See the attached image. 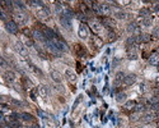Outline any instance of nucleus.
Returning a JSON list of instances; mask_svg holds the SVG:
<instances>
[{
	"instance_id": "obj_1",
	"label": "nucleus",
	"mask_w": 159,
	"mask_h": 128,
	"mask_svg": "<svg viewBox=\"0 0 159 128\" xmlns=\"http://www.w3.org/2000/svg\"><path fill=\"white\" fill-rule=\"evenodd\" d=\"M50 41L52 42L54 46L57 50H60V51H67V50H69V47H67V45H66V42L62 40V38H60V37H56V38H54V40H50Z\"/></svg>"
},
{
	"instance_id": "obj_2",
	"label": "nucleus",
	"mask_w": 159,
	"mask_h": 128,
	"mask_svg": "<svg viewBox=\"0 0 159 128\" xmlns=\"http://www.w3.org/2000/svg\"><path fill=\"white\" fill-rule=\"evenodd\" d=\"M14 47H15V50L18 51V54H20V57H23V58H28V50L26 49V46H24V44L22 42V41H17L15 42V45H14Z\"/></svg>"
},
{
	"instance_id": "obj_3",
	"label": "nucleus",
	"mask_w": 159,
	"mask_h": 128,
	"mask_svg": "<svg viewBox=\"0 0 159 128\" xmlns=\"http://www.w3.org/2000/svg\"><path fill=\"white\" fill-rule=\"evenodd\" d=\"M32 37L35 38V40H37V41H41V42H46L47 41V38H46V36L43 35V32L42 31H39V30H37V28H35V30H32Z\"/></svg>"
},
{
	"instance_id": "obj_4",
	"label": "nucleus",
	"mask_w": 159,
	"mask_h": 128,
	"mask_svg": "<svg viewBox=\"0 0 159 128\" xmlns=\"http://www.w3.org/2000/svg\"><path fill=\"white\" fill-rule=\"evenodd\" d=\"M5 28H7V31L9 33H12V35H17L18 33V24L13 21H9L8 23H5Z\"/></svg>"
},
{
	"instance_id": "obj_5",
	"label": "nucleus",
	"mask_w": 159,
	"mask_h": 128,
	"mask_svg": "<svg viewBox=\"0 0 159 128\" xmlns=\"http://www.w3.org/2000/svg\"><path fill=\"white\" fill-rule=\"evenodd\" d=\"M90 28L93 30L94 33H97V35H99V33L102 32V30H103V26H102V23H99V22L97 21H90Z\"/></svg>"
},
{
	"instance_id": "obj_6",
	"label": "nucleus",
	"mask_w": 159,
	"mask_h": 128,
	"mask_svg": "<svg viewBox=\"0 0 159 128\" xmlns=\"http://www.w3.org/2000/svg\"><path fill=\"white\" fill-rule=\"evenodd\" d=\"M14 19H15V23L20 24V26H24L27 23V15L22 14V13H15L14 14Z\"/></svg>"
},
{
	"instance_id": "obj_7",
	"label": "nucleus",
	"mask_w": 159,
	"mask_h": 128,
	"mask_svg": "<svg viewBox=\"0 0 159 128\" xmlns=\"http://www.w3.org/2000/svg\"><path fill=\"white\" fill-rule=\"evenodd\" d=\"M42 32H43V35L46 36V38L47 40H54V38H56V37H59L56 33L51 30V28H48V27H43L42 28Z\"/></svg>"
},
{
	"instance_id": "obj_8",
	"label": "nucleus",
	"mask_w": 159,
	"mask_h": 128,
	"mask_svg": "<svg viewBox=\"0 0 159 128\" xmlns=\"http://www.w3.org/2000/svg\"><path fill=\"white\" fill-rule=\"evenodd\" d=\"M102 26L103 27H108V28H113V27L116 26V22L113 21V19H111L110 17H104L103 19H102Z\"/></svg>"
},
{
	"instance_id": "obj_9",
	"label": "nucleus",
	"mask_w": 159,
	"mask_h": 128,
	"mask_svg": "<svg viewBox=\"0 0 159 128\" xmlns=\"http://www.w3.org/2000/svg\"><path fill=\"white\" fill-rule=\"evenodd\" d=\"M135 82H136V74L131 73V74L125 76V78H123V83H125L126 86H131V85H134Z\"/></svg>"
},
{
	"instance_id": "obj_10",
	"label": "nucleus",
	"mask_w": 159,
	"mask_h": 128,
	"mask_svg": "<svg viewBox=\"0 0 159 128\" xmlns=\"http://www.w3.org/2000/svg\"><path fill=\"white\" fill-rule=\"evenodd\" d=\"M123 78H125V73H123V72H117L116 77H115V81H113V86H115V87L120 86L121 83L123 82Z\"/></svg>"
},
{
	"instance_id": "obj_11",
	"label": "nucleus",
	"mask_w": 159,
	"mask_h": 128,
	"mask_svg": "<svg viewBox=\"0 0 159 128\" xmlns=\"http://www.w3.org/2000/svg\"><path fill=\"white\" fill-rule=\"evenodd\" d=\"M101 10H102V15H106V17H108L112 13V9L107 3H101Z\"/></svg>"
},
{
	"instance_id": "obj_12",
	"label": "nucleus",
	"mask_w": 159,
	"mask_h": 128,
	"mask_svg": "<svg viewBox=\"0 0 159 128\" xmlns=\"http://www.w3.org/2000/svg\"><path fill=\"white\" fill-rule=\"evenodd\" d=\"M50 76H51V78H52V81H55L56 83H61L62 82V76H61V73H59L57 70H51Z\"/></svg>"
},
{
	"instance_id": "obj_13",
	"label": "nucleus",
	"mask_w": 159,
	"mask_h": 128,
	"mask_svg": "<svg viewBox=\"0 0 159 128\" xmlns=\"http://www.w3.org/2000/svg\"><path fill=\"white\" fill-rule=\"evenodd\" d=\"M60 23H61V26H64L66 30H71V21L67 19L64 14L60 15Z\"/></svg>"
},
{
	"instance_id": "obj_14",
	"label": "nucleus",
	"mask_w": 159,
	"mask_h": 128,
	"mask_svg": "<svg viewBox=\"0 0 159 128\" xmlns=\"http://www.w3.org/2000/svg\"><path fill=\"white\" fill-rule=\"evenodd\" d=\"M78 35L80 38H87L88 37V28L83 23L79 26V30H78Z\"/></svg>"
},
{
	"instance_id": "obj_15",
	"label": "nucleus",
	"mask_w": 159,
	"mask_h": 128,
	"mask_svg": "<svg viewBox=\"0 0 159 128\" xmlns=\"http://www.w3.org/2000/svg\"><path fill=\"white\" fill-rule=\"evenodd\" d=\"M65 74H66L67 80H69L70 82H75V81H76V74L74 73V70H73L71 68H67V69L65 70Z\"/></svg>"
},
{
	"instance_id": "obj_16",
	"label": "nucleus",
	"mask_w": 159,
	"mask_h": 128,
	"mask_svg": "<svg viewBox=\"0 0 159 128\" xmlns=\"http://www.w3.org/2000/svg\"><path fill=\"white\" fill-rule=\"evenodd\" d=\"M38 91H39V95H41V97H43L45 100L48 97V87H47V86L41 85V86H39V88H38Z\"/></svg>"
},
{
	"instance_id": "obj_17",
	"label": "nucleus",
	"mask_w": 159,
	"mask_h": 128,
	"mask_svg": "<svg viewBox=\"0 0 159 128\" xmlns=\"http://www.w3.org/2000/svg\"><path fill=\"white\" fill-rule=\"evenodd\" d=\"M149 63L151 65H158L159 64V54L158 53H153L149 57Z\"/></svg>"
},
{
	"instance_id": "obj_18",
	"label": "nucleus",
	"mask_w": 159,
	"mask_h": 128,
	"mask_svg": "<svg viewBox=\"0 0 159 128\" xmlns=\"http://www.w3.org/2000/svg\"><path fill=\"white\" fill-rule=\"evenodd\" d=\"M4 77H5V80H7L8 82H14L15 81V73L12 70H7L4 73Z\"/></svg>"
},
{
	"instance_id": "obj_19",
	"label": "nucleus",
	"mask_w": 159,
	"mask_h": 128,
	"mask_svg": "<svg viewBox=\"0 0 159 128\" xmlns=\"http://www.w3.org/2000/svg\"><path fill=\"white\" fill-rule=\"evenodd\" d=\"M113 14H115V17H116V18L117 19H125V18H126V13H125V12H122V10H120V9H113Z\"/></svg>"
},
{
	"instance_id": "obj_20",
	"label": "nucleus",
	"mask_w": 159,
	"mask_h": 128,
	"mask_svg": "<svg viewBox=\"0 0 159 128\" xmlns=\"http://www.w3.org/2000/svg\"><path fill=\"white\" fill-rule=\"evenodd\" d=\"M154 118H155V114L154 113H145L144 116H143V120L145 122V123H151Z\"/></svg>"
},
{
	"instance_id": "obj_21",
	"label": "nucleus",
	"mask_w": 159,
	"mask_h": 128,
	"mask_svg": "<svg viewBox=\"0 0 159 128\" xmlns=\"http://www.w3.org/2000/svg\"><path fill=\"white\" fill-rule=\"evenodd\" d=\"M139 15H140L143 19H146V18H149V17H150V10L148 9V8H143V9H140Z\"/></svg>"
},
{
	"instance_id": "obj_22",
	"label": "nucleus",
	"mask_w": 159,
	"mask_h": 128,
	"mask_svg": "<svg viewBox=\"0 0 159 128\" xmlns=\"http://www.w3.org/2000/svg\"><path fill=\"white\" fill-rule=\"evenodd\" d=\"M92 9H93V12L97 14V15H102L101 4H98V3H92Z\"/></svg>"
},
{
	"instance_id": "obj_23",
	"label": "nucleus",
	"mask_w": 159,
	"mask_h": 128,
	"mask_svg": "<svg viewBox=\"0 0 159 128\" xmlns=\"http://www.w3.org/2000/svg\"><path fill=\"white\" fill-rule=\"evenodd\" d=\"M126 93H125V92H118L117 93V95H116V101L117 103H125V100H126Z\"/></svg>"
},
{
	"instance_id": "obj_24",
	"label": "nucleus",
	"mask_w": 159,
	"mask_h": 128,
	"mask_svg": "<svg viewBox=\"0 0 159 128\" xmlns=\"http://www.w3.org/2000/svg\"><path fill=\"white\" fill-rule=\"evenodd\" d=\"M135 106H136V103L134 101V100H129V101L125 103V109H126V110L135 109Z\"/></svg>"
},
{
	"instance_id": "obj_25",
	"label": "nucleus",
	"mask_w": 159,
	"mask_h": 128,
	"mask_svg": "<svg viewBox=\"0 0 159 128\" xmlns=\"http://www.w3.org/2000/svg\"><path fill=\"white\" fill-rule=\"evenodd\" d=\"M20 118L26 120V122H32L33 120V115L29 113H20Z\"/></svg>"
},
{
	"instance_id": "obj_26",
	"label": "nucleus",
	"mask_w": 159,
	"mask_h": 128,
	"mask_svg": "<svg viewBox=\"0 0 159 128\" xmlns=\"http://www.w3.org/2000/svg\"><path fill=\"white\" fill-rule=\"evenodd\" d=\"M8 126H10L12 128H20V124H19V122L17 119H10L8 122Z\"/></svg>"
},
{
	"instance_id": "obj_27",
	"label": "nucleus",
	"mask_w": 159,
	"mask_h": 128,
	"mask_svg": "<svg viewBox=\"0 0 159 128\" xmlns=\"http://www.w3.org/2000/svg\"><path fill=\"white\" fill-rule=\"evenodd\" d=\"M55 10H56V13H57L59 15L64 14V9H62V7H61L60 3H55Z\"/></svg>"
},
{
	"instance_id": "obj_28",
	"label": "nucleus",
	"mask_w": 159,
	"mask_h": 128,
	"mask_svg": "<svg viewBox=\"0 0 159 128\" xmlns=\"http://www.w3.org/2000/svg\"><path fill=\"white\" fill-rule=\"evenodd\" d=\"M151 40L150 35H148V33H141V41L143 42H149Z\"/></svg>"
},
{
	"instance_id": "obj_29",
	"label": "nucleus",
	"mask_w": 159,
	"mask_h": 128,
	"mask_svg": "<svg viewBox=\"0 0 159 128\" xmlns=\"http://www.w3.org/2000/svg\"><path fill=\"white\" fill-rule=\"evenodd\" d=\"M117 40V35L115 32H108V41L110 42H113V41H116Z\"/></svg>"
},
{
	"instance_id": "obj_30",
	"label": "nucleus",
	"mask_w": 159,
	"mask_h": 128,
	"mask_svg": "<svg viewBox=\"0 0 159 128\" xmlns=\"http://www.w3.org/2000/svg\"><path fill=\"white\" fill-rule=\"evenodd\" d=\"M31 68H32V70H33V72H35V73H37L38 76H41V77L43 76V73H42V70H41V69H38V68H37V67H36V65H33V64H31Z\"/></svg>"
},
{
	"instance_id": "obj_31",
	"label": "nucleus",
	"mask_w": 159,
	"mask_h": 128,
	"mask_svg": "<svg viewBox=\"0 0 159 128\" xmlns=\"http://www.w3.org/2000/svg\"><path fill=\"white\" fill-rule=\"evenodd\" d=\"M13 4H14V5H15V7L18 8V9H22V10H23V9L26 8V5H24V3H23V1H13Z\"/></svg>"
},
{
	"instance_id": "obj_32",
	"label": "nucleus",
	"mask_w": 159,
	"mask_h": 128,
	"mask_svg": "<svg viewBox=\"0 0 159 128\" xmlns=\"http://www.w3.org/2000/svg\"><path fill=\"white\" fill-rule=\"evenodd\" d=\"M141 26H144V27H150V26H151V19H150V18L143 19V22H141Z\"/></svg>"
},
{
	"instance_id": "obj_33",
	"label": "nucleus",
	"mask_w": 159,
	"mask_h": 128,
	"mask_svg": "<svg viewBox=\"0 0 159 128\" xmlns=\"http://www.w3.org/2000/svg\"><path fill=\"white\" fill-rule=\"evenodd\" d=\"M22 40H23V42L26 44L27 46H35V45H33V42H32V41H31L28 37H26V36H23V37H22Z\"/></svg>"
},
{
	"instance_id": "obj_34",
	"label": "nucleus",
	"mask_w": 159,
	"mask_h": 128,
	"mask_svg": "<svg viewBox=\"0 0 159 128\" xmlns=\"http://www.w3.org/2000/svg\"><path fill=\"white\" fill-rule=\"evenodd\" d=\"M149 104H150V106H151V105H155V104H159V99H158L157 96L150 97V99H149Z\"/></svg>"
},
{
	"instance_id": "obj_35",
	"label": "nucleus",
	"mask_w": 159,
	"mask_h": 128,
	"mask_svg": "<svg viewBox=\"0 0 159 128\" xmlns=\"http://www.w3.org/2000/svg\"><path fill=\"white\" fill-rule=\"evenodd\" d=\"M93 42L95 44V45H97V47H101L102 46V40H101V38L99 37H93Z\"/></svg>"
},
{
	"instance_id": "obj_36",
	"label": "nucleus",
	"mask_w": 159,
	"mask_h": 128,
	"mask_svg": "<svg viewBox=\"0 0 159 128\" xmlns=\"http://www.w3.org/2000/svg\"><path fill=\"white\" fill-rule=\"evenodd\" d=\"M23 36H26V37L33 36V35H32V31H31L29 28H24V30H23Z\"/></svg>"
},
{
	"instance_id": "obj_37",
	"label": "nucleus",
	"mask_w": 159,
	"mask_h": 128,
	"mask_svg": "<svg viewBox=\"0 0 159 128\" xmlns=\"http://www.w3.org/2000/svg\"><path fill=\"white\" fill-rule=\"evenodd\" d=\"M0 17H1V19L5 22V23H8V22H9V21H8V17H7V13H5L4 10H1V12H0Z\"/></svg>"
},
{
	"instance_id": "obj_38",
	"label": "nucleus",
	"mask_w": 159,
	"mask_h": 128,
	"mask_svg": "<svg viewBox=\"0 0 159 128\" xmlns=\"http://www.w3.org/2000/svg\"><path fill=\"white\" fill-rule=\"evenodd\" d=\"M144 109H145V106H144V105H136L134 110H135L136 113H139V112H143Z\"/></svg>"
},
{
	"instance_id": "obj_39",
	"label": "nucleus",
	"mask_w": 159,
	"mask_h": 128,
	"mask_svg": "<svg viewBox=\"0 0 159 128\" xmlns=\"http://www.w3.org/2000/svg\"><path fill=\"white\" fill-rule=\"evenodd\" d=\"M153 37L154 38H159V27L153 30Z\"/></svg>"
},
{
	"instance_id": "obj_40",
	"label": "nucleus",
	"mask_w": 159,
	"mask_h": 128,
	"mask_svg": "<svg viewBox=\"0 0 159 128\" xmlns=\"http://www.w3.org/2000/svg\"><path fill=\"white\" fill-rule=\"evenodd\" d=\"M78 18L80 19L82 22H85L87 21V17H85V14H84V13H79L78 14Z\"/></svg>"
},
{
	"instance_id": "obj_41",
	"label": "nucleus",
	"mask_w": 159,
	"mask_h": 128,
	"mask_svg": "<svg viewBox=\"0 0 159 128\" xmlns=\"http://www.w3.org/2000/svg\"><path fill=\"white\" fill-rule=\"evenodd\" d=\"M38 115L41 116L42 119H47V114H46V113H43L42 110H38Z\"/></svg>"
},
{
	"instance_id": "obj_42",
	"label": "nucleus",
	"mask_w": 159,
	"mask_h": 128,
	"mask_svg": "<svg viewBox=\"0 0 159 128\" xmlns=\"http://www.w3.org/2000/svg\"><path fill=\"white\" fill-rule=\"evenodd\" d=\"M127 58L130 60H136V59H138V55H136V54H127Z\"/></svg>"
},
{
	"instance_id": "obj_43",
	"label": "nucleus",
	"mask_w": 159,
	"mask_h": 128,
	"mask_svg": "<svg viewBox=\"0 0 159 128\" xmlns=\"http://www.w3.org/2000/svg\"><path fill=\"white\" fill-rule=\"evenodd\" d=\"M5 112H9V106L5 104H1V113H5Z\"/></svg>"
},
{
	"instance_id": "obj_44",
	"label": "nucleus",
	"mask_w": 159,
	"mask_h": 128,
	"mask_svg": "<svg viewBox=\"0 0 159 128\" xmlns=\"http://www.w3.org/2000/svg\"><path fill=\"white\" fill-rule=\"evenodd\" d=\"M82 97H83V96H78V99H76V101H75V104H74V106H73V109H75V108H76V105H78L79 103H80V100H82Z\"/></svg>"
},
{
	"instance_id": "obj_45",
	"label": "nucleus",
	"mask_w": 159,
	"mask_h": 128,
	"mask_svg": "<svg viewBox=\"0 0 159 128\" xmlns=\"http://www.w3.org/2000/svg\"><path fill=\"white\" fill-rule=\"evenodd\" d=\"M144 128H155V124L154 123H153V122H151V123H148Z\"/></svg>"
},
{
	"instance_id": "obj_46",
	"label": "nucleus",
	"mask_w": 159,
	"mask_h": 128,
	"mask_svg": "<svg viewBox=\"0 0 159 128\" xmlns=\"http://www.w3.org/2000/svg\"><path fill=\"white\" fill-rule=\"evenodd\" d=\"M80 8H82V10H83L84 13H88V9H87V7H85L84 4H82V5H80Z\"/></svg>"
},
{
	"instance_id": "obj_47",
	"label": "nucleus",
	"mask_w": 159,
	"mask_h": 128,
	"mask_svg": "<svg viewBox=\"0 0 159 128\" xmlns=\"http://www.w3.org/2000/svg\"><path fill=\"white\" fill-rule=\"evenodd\" d=\"M12 103H13V104H15V105H18V106H20V105H22V103H20V101H18V100H12Z\"/></svg>"
},
{
	"instance_id": "obj_48",
	"label": "nucleus",
	"mask_w": 159,
	"mask_h": 128,
	"mask_svg": "<svg viewBox=\"0 0 159 128\" xmlns=\"http://www.w3.org/2000/svg\"><path fill=\"white\" fill-rule=\"evenodd\" d=\"M1 65H3V67H8V64H7V62H5L4 58H1Z\"/></svg>"
},
{
	"instance_id": "obj_49",
	"label": "nucleus",
	"mask_w": 159,
	"mask_h": 128,
	"mask_svg": "<svg viewBox=\"0 0 159 128\" xmlns=\"http://www.w3.org/2000/svg\"><path fill=\"white\" fill-rule=\"evenodd\" d=\"M154 12H157V13H159V4H157V5H154Z\"/></svg>"
},
{
	"instance_id": "obj_50",
	"label": "nucleus",
	"mask_w": 159,
	"mask_h": 128,
	"mask_svg": "<svg viewBox=\"0 0 159 128\" xmlns=\"http://www.w3.org/2000/svg\"><path fill=\"white\" fill-rule=\"evenodd\" d=\"M118 4H122V5H126V4H130L129 0H126V1H118Z\"/></svg>"
},
{
	"instance_id": "obj_51",
	"label": "nucleus",
	"mask_w": 159,
	"mask_h": 128,
	"mask_svg": "<svg viewBox=\"0 0 159 128\" xmlns=\"http://www.w3.org/2000/svg\"><path fill=\"white\" fill-rule=\"evenodd\" d=\"M31 99L33 101H36V97H35V92H31Z\"/></svg>"
},
{
	"instance_id": "obj_52",
	"label": "nucleus",
	"mask_w": 159,
	"mask_h": 128,
	"mask_svg": "<svg viewBox=\"0 0 159 128\" xmlns=\"http://www.w3.org/2000/svg\"><path fill=\"white\" fill-rule=\"evenodd\" d=\"M154 114H155V118H158V119H159V110H157V112H155Z\"/></svg>"
},
{
	"instance_id": "obj_53",
	"label": "nucleus",
	"mask_w": 159,
	"mask_h": 128,
	"mask_svg": "<svg viewBox=\"0 0 159 128\" xmlns=\"http://www.w3.org/2000/svg\"><path fill=\"white\" fill-rule=\"evenodd\" d=\"M31 128H39V127H38V126H37V124H33V126H32V127H31Z\"/></svg>"
},
{
	"instance_id": "obj_54",
	"label": "nucleus",
	"mask_w": 159,
	"mask_h": 128,
	"mask_svg": "<svg viewBox=\"0 0 159 128\" xmlns=\"http://www.w3.org/2000/svg\"><path fill=\"white\" fill-rule=\"evenodd\" d=\"M3 128H12V127H10V126H4V124H3Z\"/></svg>"
},
{
	"instance_id": "obj_55",
	"label": "nucleus",
	"mask_w": 159,
	"mask_h": 128,
	"mask_svg": "<svg viewBox=\"0 0 159 128\" xmlns=\"http://www.w3.org/2000/svg\"><path fill=\"white\" fill-rule=\"evenodd\" d=\"M157 85H158V87H159V81H157Z\"/></svg>"
},
{
	"instance_id": "obj_56",
	"label": "nucleus",
	"mask_w": 159,
	"mask_h": 128,
	"mask_svg": "<svg viewBox=\"0 0 159 128\" xmlns=\"http://www.w3.org/2000/svg\"><path fill=\"white\" fill-rule=\"evenodd\" d=\"M157 53H158V54H159V49H158V50H157Z\"/></svg>"
},
{
	"instance_id": "obj_57",
	"label": "nucleus",
	"mask_w": 159,
	"mask_h": 128,
	"mask_svg": "<svg viewBox=\"0 0 159 128\" xmlns=\"http://www.w3.org/2000/svg\"><path fill=\"white\" fill-rule=\"evenodd\" d=\"M157 127H158V128H159V123H158V126H157Z\"/></svg>"
},
{
	"instance_id": "obj_58",
	"label": "nucleus",
	"mask_w": 159,
	"mask_h": 128,
	"mask_svg": "<svg viewBox=\"0 0 159 128\" xmlns=\"http://www.w3.org/2000/svg\"><path fill=\"white\" fill-rule=\"evenodd\" d=\"M158 69H159V64H158Z\"/></svg>"
}]
</instances>
